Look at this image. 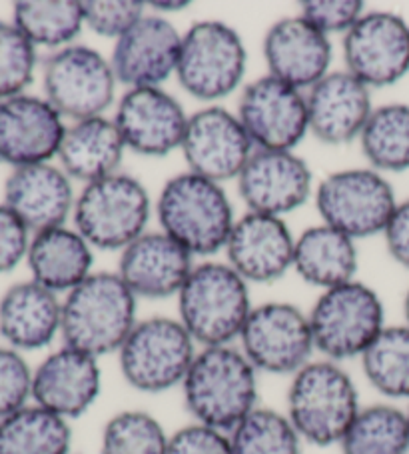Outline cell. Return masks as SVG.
<instances>
[{
    "mask_svg": "<svg viewBox=\"0 0 409 454\" xmlns=\"http://www.w3.org/2000/svg\"><path fill=\"white\" fill-rule=\"evenodd\" d=\"M258 371L238 344L204 347L182 382V398L194 422L230 433L258 409Z\"/></svg>",
    "mask_w": 409,
    "mask_h": 454,
    "instance_id": "obj_1",
    "label": "cell"
},
{
    "mask_svg": "<svg viewBox=\"0 0 409 454\" xmlns=\"http://www.w3.org/2000/svg\"><path fill=\"white\" fill-rule=\"evenodd\" d=\"M138 320V299L118 272H92L62 301L60 339L102 358L120 350Z\"/></svg>",
    "mask_w": 409,
    "mask_h": 454,
    "instance_id": "obj_2",
    "label": "cell"
},
{
    "mask_svg": "<svg viewBox=\"0 0 409 454\" xmlns=\"http://www.w3.org/2000/svg\"><path fill=\"white\" fill-rule=\"evenodd\" d=\"M359 409L356 380L334 360L313 358L289 380L286 417L304 444L337 446Z\"/></svg>",
    "mask_w": 409,
    "mask_h": 454,
    "instance_id": "obj_3",
    "label": "cell"
},
{
    "mask_svg": "<svg viewBox=\"0 0 409 454\" xmlns=\"http://www.w3.org/2000/svg\"><path fill=\"white\" fill-rule=\"evenodd\" d=\"M160 231L192 256L224 250L235 216L224 186L186 170L162 186L156 202Z\"/></svg>",
    "mask_w": 409,
    "mask_h": 454,
    "instance_id": "obj_4",
    "label": "cell"
},
{
    "mask_svg": "<svg viewBox=\"0 0 409 454\" xmlns=\"http://www.w3.org/2000/svg\"><path fill=\"white\" fill-rule=\"evenodd\" d=\"M178 320L200 348L235 344L250 317V285L228 262L196 264L178 293Z\"/></svg>",
    "mask_w": 409,
    "mask_h": 454,
    "instance_id": "obj_5",
    "label": "cell"
},
{
    "mask_svg": "<svg viewBox=\"0 0 409 454\" xmlns=\"http://www.w3.org/2000/svg\"><path fill=\"white\" fill-rule=\"evenodd\" d=\"M198 348L178 318L150 317L138 320L116 356L126 385L160 395L182 387Z\"/></svg>",
    "mask_w": 409,
    "mask_h": 454,
    "instance_id": "obj_6",
    "label": "cell"
},
{
    "mask_svg": "<svg viewBox=\"0 0 409 454\" xmlns=\"http://www.w3.org/2000/svg\"><path fill=\"white\" fill-rule=\"evenodd\" d=\"M308 318L320 358L340 364L359 358L388 326L380 294L359 280L321 291Z\"/></svg>",
    "mask_w": 409,
    "mask_h": 454,
    "instance_id": "obj_7",
    "label": "cell"
},
{
    "mask_svg": "<svg viewBox=\"0 0 409 454\" xmlns=\"http://www.w3.org/2000/svg\"><path fill=\"white\" fill-rule=\"evenodd\" d=\"M152 200L146 186L126 172L84 184L74 205V229L92 248L122 250L146 232Z\"/></svg>",
    "mask_w": 409,
    "mask_h": 454,
    "instance_id": "obj_8",
    "label": "cell"
},
{
    "mask_svg": "<svg viewBox=\"0 0 409 454\" xmlns=\"http://www.w3.org/2000/svg\"><path fill=\"white\" fill-rule=\"evenodd\" d=\"M248 51L234 27L222 20H198L182 35L176 78L202 103H218L242 86Z\"/></svg>",
    "mask_w": 409,
    "mask_h": 454,
    "instance_id": "obj_9",
    "label": "cell"
},
{
    "mask_svg": "<svg viewBox=\"0 0 409 454\" xmlns=\"http://www.w3.org/2000/svg\"><path fill=\"white\" fill-rule=\"evenodd\" d=\"M397 205L390 180L369 167L332 172L316 191L321 223L353 240L383 234Z\"/></svg>",
    "mask_w": 409,
    "mask_h": 454,
    "instance_id": "obj_10",
    "label": "cell"
},
{
    "mask_svg": "<svg viewBox=\"0 0 409 454\" xmlns=\"http://www.w3.org/2000/svg\"><path fill=\"white\" fill-rule=\"evenodd\" d=\"M44 98L73 122L104 116L114 105L118 78L110 59L86 44L65 46L49 57L42 73Z\"/></svg>",
    "mask_w": 409,
    "mask_h": 454,
    "instance_id": "obj_11",
    "label": "cell"
},
{
    "mask_svg": "<svg viewBox=\"0 0 409 454\" xmlns=\"http://www.w3.org/2000/svg\"><path fill=\"white\" fill-rule=\"evenodd\" d=\"M235 344L258 372L289 379L316 355L308 312L292 302L274 301L251 309Z\"/></svg>",
    "mask_w": 409,
    "mask_h": 454,
    "instance_id": "obj_12",
    "label": "cell"
},
{
    "mask_svg": "<svg viewBox=\"0 0 409 454\" xmlns=\"http://www.w3.org/2000/svg\"><path fill=\"white\" fill-rule=\"evenodd\" d=\"M235 114L256 151H296L310 135L305 92L272 74L243 86Z\"/></svg>",
    "mask_w": 409,
    "mask_h": 454,
    "instance_id": "obj_13",
    "label": "cell"
},
{
    "mask_svg": "<svg viewBox=\"0 0 409 454\" xmlns=\"http://www.w3.org/2000/svg\"><path fill=\"white\" fill-rule=\"evenodd\" d=\"M345 70L367 89H383L409 73V25L396 12H366L343 35Z\"/></svg>",
    "mask_w": 409,
    "mask_h": 454,
    "instance_id": "obj_14",
    "label": "cell"
},
{
    "mask_svg": "<svg viewBox=\"0 0 409 454\" xmlns=\"http://www.w3.org/2000/svg\"><path fill=\"white\" fill-rule=\"evenodd\" d=\"M180 151L188 170L222 184L240 176L256 148L238 114L210 105L188 116Z\"/></svg>",
    "mask_w": 409,
    "mask_h": 454,
    "instance_id": "obj_15",
    "label": "cell"
},
{
    "mask_svg": "<svg viewBox=\"0 0 409 454\" xmlns=\"http://www.w3.org/2000/svg\"><path fill=\"white\" fill-rule=\"evenodd\" d=\"M188 116L176 97L162 86L128 89L116 105L114 122L126 151L140 156H168L180 151Z\"/></svg>",
    "mask_w": 409,
    "mask_h": 454,
    "instance_id": "obj_16",
    "label": "cell"
},
{
    "mask_svg": "<svg viewBox=\"0 0 409 454\" xmlns=\"http://www.w3.org/2000/svg\"><path fill=\"white\" fill-rule=\"evenodd\" d=\"M235 180L248 213L278 218L304 207L313 191L312 168L294 151H254Z\"/></svg>",
    "mask_w": 409,
    "mask_h": 454,
    "instance_id": "obj_17",
    "label": "cell"
},
{
    "mask_svg": "<svg viewBox=\"0 0 409 454\" xmlns=\"http://www.w3.org/2000/svg\"><path fill=\"white\" fill-rule=\"evenodd\" d=\"M182 33L160 14H144L122 38L110 57L118 84L126 89L162 86L178 68Z\"/></svg>",
    "mask_w": 409,
    "mask_h": 454,
    "instance_id": "obj_18",
    "label": "cell"
},
{
    "mask_svg": "<svg viewBox=\"0 0 409 454\" xmlns=\"http://www.w3.org/2000/svg\"><path fill=\"white\" fill-rule=\"evenodd\" d=\"M66 124L49 100L19 95L0 100V162L12 168L58 156Z\"/></svg>",
    "mask_w": 409,
    "mask_h": 454,
    "instance_id": "obj_19",
    "label": "cell"
},
{
    "mask_svg": "<svg viewBox=\"0 0 409 454\" xmlns=\"http://www.w3.org/2000/svg\"><path fill=\"white\" fill-rule=\"evenodd\" d=\"M102 393L100 358L62 344L33 372V403L65 420L84 417Z\"/></svg>",
    "mask_w": 409,
    "mask_h": 454,
    "instance_id": "obj_20",
    "label": "cell"
},
{
    "mask_svg": "<svg viewBox=\"0 0 409 454\" xmlns=\"http://www.w3.org/2000/svg\"><path fill=\"white\" fill-rule=\"evenodd\" d=\"M224 250L248 285H267L294 269L296 239L284 218L246 213L235 218Z\"/></svg>",
    "mask_w": 409,
    "mask_h": 454,
    "instance_id": "obj_21",
    "label": "cell"
},
{
    "mask_svg": "<svg viewBox=\"0 0 409 454\" xmlns=\"http://www.w3.org/2000/svg\"><path fill=\"white\" fill-rule=\"evenodd\" d=\"M264 60L267 74L280 78L297 90H310L332 73L329 36L304 17H286L267 28L264 36Z\"/></svg>",
    "mask_w": 409,
    "mask_h": 454,
    "instance_id": "obj_22",
    "label": "cell"
},
{
    "mask_svg": "<svg viewBox=\"0 0 409 454\" xmlns=\"http://www.w3.org/2000/svg\"><path fill=\"white\" fill-rule=\"evenodd\" d=\"M194 266V256L166 232L146 231L122 250L116 272L136 299L164 301L178 296Z\"/></svg>",
    "mask_w": 409,
    "mask_h": 454,
    "instance_id": "obj_23",
    "label": "cell"
},
{
    "mask_svg": "<svg viewBox=\"0 0 409 454\" xmlns=\"http://www.w3.org/2000/svg\"><path fill=\"white\" fill-rule=\"evenodd\" d=\"M310 132L320 143L342 146L358 140L374 113L372 89L348 70H332L305 90Z\"/></svg>",
    "mask_w": 409,
    "mask_h": 454,
    "instance_id": "obj_24",
    "label": "cell"
},
{
    "mask_svg": "<svg viewBox=\"0 0 409 454\" xmlns=\"http://www.w3.org/2000/svg\"><path fill=\"white\" fill-rule=\"evenodd\" d=\"M74 205L73 178L50 162L12 168L4 183V207L35 234L65 226Z\"/></svg>",
    "mask_w": 409,
    "mask_h": 454,
    "instance_id": "obj_25",
    "label": "cell"
},
{
    "mask_svg": "<svg viewBox=\"0 0 409 454\" xmlns=\"http://www.w3.org/2000/svg\"><path fill=\"white\" fill-rule=\"evenodd\" d=\"M62 301L35 280L12 285L0 299V336L11 348L33 352L60 336Z\"/></svg>",
    "mask_w": 409,
    "mask_h": 454,
    "instance_id": "obj_26",
    "label": "cell"
},
{
    "mask_svg": "<svg viewBox=\"0 0 409 454\" xmlns=\"http://www.w3.org/2000/svg\"><path fill=\"white\" fill-rule=\"evenodd\" d=\"M126 145L114 119L92 116L66 127L58 160L66 175L82 184L120 172Z\"/></svg>",
    "mask_w": 409,
    "mask_h": 454,
    "instance_id": "obj_27",
    "label": "cell"
},
{
    "mask_svg": "<svg viewBox=\"0 0 409 454\" xmlns=\"http://www.w3.org/2000/svg\"><path fill=\"white\" fill-rule=\"evenodd\" d=\"M28 269L33 280L52 293L68 294L92 275V245L76 229L57 226L30 239Z\"/></svg>",
    "mask_w": 409,
    "mask_h": 454,
    "instance_id": "obj_28",
    "label": "cell"
},
{
    "mask_svg": "<svg viewBox=\"0 0 409 454\" xmlns=\"http://www.w3.org/2000/svg\"><path fill=\"white\" fill-rule=\"evenodd\" d=\"M294 270L304 283L321 291L356 280V240L328 224L305 229L296 239Z\"/></svg>",
    "mask_w": 409,
    "mask_h": 454,
    "instance_id": "obj_29",
    "label": "cell"
},
{
    "mask_svg": "<svg viewBox=\"0 0 409 454\" xmlns=\"http://www.w3.org/2000/svg\"><path fill=\"white\" fill-rule=\"evenodd\" d=\"M70 422L38 404L0 420V454H70Z\"/></svg>",
    "mask_w": 409,
    "mask_h": 454,
    "instance_id": "obj_30",
    "label": "cell"
},
{
    "mask_svg": "<svg viewBox=\"0 0 409 454\" xmlns=\"http://www.w3.org/2000/svg\"><path fill=\"white\" fill-rule=\"evenodd\" d=\"M337 449L342 454H409L407 411L391 403L361 406Z\"/></svg>",
    "mask_w": 409,
    "mask_h": 454,
    "instance_id": "obj_31",
    "label": "cell"
},
{
    "mask_svg": "<svg viewBox=\"0 0 409 454\" xmlns=\"http://www.w3.org/2000/svg\"><path fill=\"white\" fill-rule=\"evenodd\" d=\"M359 364L375 393L388 401H409V326H385L359 356Z\"/></svg>",
    "mask_w": 409,
    "mask_h": 454,
    "instance_id": "obj_32",
    "label": "cell"
},
{
    "mask_svg": "<svg viewBox=\"0 0 409 454\" xmlns=\"http://www.w3.org/2000/svg\"><path fill=\"white\" fill-rule=\"evenodd\" d=\"M359 146L369 168L377 172H404L409 168V105L390 103L374 108Z\"/></svg>",
    "mask_w": 409,
    "mask_h": 454,
    "instance_id": "obj_33",
    "label": "cell"
},
{
    "mask_svg": "<svg viewBox=\"0 0 409 454\" xmlns=\"http://www.w3.org/2000/svg\"><path fill=\"white\" fill-rule=\"evenodd\" d=\"M14 27L35 46L65 49L84 28L81 0H20L14 4Z\"/></svg>",
    "mask_w": 409,
    "mask_h": 454,
    "instance_id": "obj_34",
    "label": "cell"
},
{
    "mask_svg": "<svg viewBox=\"0 0 409 454\" xmlns=\"http://www.w3.org/2000/svg\"><path fill=\"white\" fill-rule=\"evenodd\" d=\"M232 454H302L304 441L286 412L258 406L230 430Z\"/></svg>",
    "mask_w": 409,
    "mask_h": 454,
    "instance_id": "obj_35",
    "label": "cell"
},
{
    "mask_svg": "<svg viewBox=\"0 0 409 454\" xmlns=\"http://www.w3.org/2000/svg\"><path fill=\"white\" fill-rule=\"evenodd\" d=\"M170 434L154 414L128 409L112 414L100 434V454H166Z\"/></svg>",
    "mask_w": 409,
    "mask_h": 454,
    "instance_id": "obj_36",
    "label": "cell"
},
{
    "mask_svg": "<svg viewBox=\"0 0 409 454\" xmlns=\"http://www.w3.org/2000/svg\"><path fill=\"white\" fill-rule=\"evenodd\" d=\"M36 46L14 27L0 20V100L25 95L35 81Z\"/></svg>",
    "mask_w": 409,
    "mask_h": 454,
    "instance_id": "obj_37",
    "label": "cell"
},
{
    "mask_svg": "<svg viewBox=\"0 0 409 454\" xmlns=\"http://www.w3.org/2000/svg\"><path fill=\"white\" fill-rule=\"evenodd\" d=\"M84 27L104 38H122L144 17L148 4L143 0H81Z\"/></svg>",
    "mask_w": 409,
    "mask_h": 454,
    "instance_id": "obj_38",
    "label": "cell"
},
{
    "mask_svg": "<svg viewBox=\"0 0 409 454\" xmlns=\"http://www.w3.org/2000/svg\"><path fill=\"white\" fill-rule=\"evenodd\" d=\"M33 372L22 352L0 347V420L33 401Z\"/></svg>",
    "mask_w": 409,
    "mask_h": 454,
    "instance_id": "obj_39",
    "label": "cell"
},
{
    "mask_svg": "<svg viewBox=\"0 0 409 454\" xmlns=\"http://www.w3.org/2000/svg\"><path fill=\"white\" fill-rule=\"evenodd\" d=\"M366 14L361 0H304L300 3V17L321 33L345 35Z\"/></svg>",
    "mask_w": 409,
    "mask_h": 454,
    "instance_id": "obj_40",
    "label": "cell"
},
{
    "mask_svg": "<svg viewBox=\"0 0 409 454\" xmlns=\"http://www.w3.org/2000/svg\"><path fill=\"white\" fill-rule=\"evenodd\" d=\"M166 454H232L230 434L192 420L170 434Z\"/></svg>",
    "mask_w": 409,
    "mask_h": 454,
    "instance_id": "obj_41",
    "label": "cell"
},
{
    "mask_svg": "<svg viewBox=\"0 0 409 454\" xmlns=\"http://www.w3.org/2000/svg\"><path fill=\"white\" fill-rule=\"evenodd\" d=\"M30 231L9 207L0 205V275L11 272L27 258Z\"/></svg>",
    "mask_w": 409,
    "mask_h": 454,
    "instance_id": "obj_42",
    "label": "cell"
},
{
    "mask_svg": "<svg viewBox=\"0 0 409 454\" xmlns=\"http://www.w3.org/2000/svg\"><path fill=\"white\" fill-rule=\"evenodd\" d=\"M383 239L393 261L409 270V199L397 205Z\"/></svg>",
    "mask_w": 409,
    "mask_h": 454,
    "instance_id": "obj_43",
    "label": "cell"
},
{
    "mask_svg": "<svg viewBox=\"0 0 409 454\" xmlns=\"http://www.w3.org/2000/svg\"><path fill=\"white\" fill-rule=\"evenodd\" d=\"M150 6L154 14H160V17H166V14H176L186 9H190V3L188 0H154V3H146Z\"/></svg>",
    "mask_w": 409,
    "mask_h": 454,
    "instance_id": "obj_44",
    "label": "cell"
},
{
    "mask_svg": "<svg viewBox=\"0 0 409 454\" xmlns=\"http://www.w3.org/2000/svg\"><path fill=\"white\" fill-rule=\"evenodd\" d=\"M404 315H405V325L409 326V291H407L405 301H404Z\"/></svg>",
    "mask_w": 409,
    "mask_h": 454,
    "instance_id": "obj_45",
    "label": "cell"
},
{
    "mask_svg": "<svg viewBox=\"0 0 409 454\" xmlns=\"http://www.w3.org/2000/svg\"><path fill=\"white\" fill-rule=\"evenodd\" d=\"M407 419H409V406H407Z\"/></svg>",
    "mask_w": 409,
    "mask_h": 454,
    "instance_id": "obj_46",
    "label": "cell"
}]
</instances>
